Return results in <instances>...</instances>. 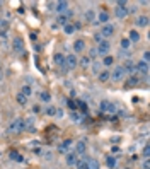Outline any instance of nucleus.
<instances>
[{
    "label": "nucleus",
    "instance_id": "ea45409f",
    "mask_svg": "<svg viewBox=\"0 0 150 169\" xmlns=\"http://www.w3.org/2000/svg\"><path fill=\"white\" fill-rule=\"evenodd\" d=\"M138 80H140V79H138V75H131V77H130V80H128V85L138 84Z\"/></svg>",
    "mask_w": 150,
    "mask_h": 169
},
{
    "label": "nucleus",
    "instance_id": "bb28decb",
    "mask_svg": "<svg viewBox=\"0 0 150 169\" xmlns=\"http://www.w3.org/2000/svg\"><path fill=\"white\" fill-rule=\"evenodd\" d=\"M91 67H92V72H94V74L97 75V74L101 72V67H102V63L96 60V62H92V63H91Z\"/></svg>",
    "mask_w": 150,
    "mask_h": 169
},
{
    "label": "nucleus",
    "instance_id": "b1692460",
    "mask_svg": "<svg viewBox=\"0 0 150 169\" xmlns=\"http://www.w3.org/2000/svg\"><path fill=\"white\" fill-rule=\"evenodd\" d=\"M70 120H72L73 123H82V121H84V115H79L77 111H72V113H70Z\"/></svg>",
    "mask_w": 150,
    "mask_h": 169
},
{
    "label": "nucleus",
    "instance_id": "37998d69",
    "mask_svg": "<svg viewBox=\"0 0 150 169\" xmlns=\"http://www.w3.org/2000/svg\"><path fill=\"white\" fill-rule=\"evenodd\" d=\"M55 116H56V118H63V109H61V108H56Z\"/></svg>",
    "mask_w": 150,
    "mask_h": 169
},
{
    "label": "nucleus",
    "instance_id": "aec40b11",
    "mask_svg": "<svg viewBox=\"0 0 150 169\" xmlns=\"http://www.w3.org/2000/svg\"><path fill=\"white\" fill-rule=\"evenodd\" d=\"M0 44L5 50L9 48V34H7V31H0Z\"/></svg>",
    "mask_w": 150,
    "mask_h": 169
},
{
    "label": "nucleus",
    "instance_id": "4468645a",
    "mask_svg": "<svg viewBox=\"0 0 150 169\" xmlns=\"http://www.w3.org/2000/svg\"><path fill=\"white\" fill-rule=\"evenodd\" d=\"M135 26L137 27H147L149 26V17L147 15H138L135 19Z\"/></svg>",
    "mask_w": 150,
    "mask_h": 169
},
{
    "label": "nucleus",
    "instance_id": "c85d7f7f",
    "mask_svg": "<svg viewBox=\"0 0 150 169\" xmlns=\"http://www.w3.org/2000/svg\"><path fill=\"white\" fill-rule=\"evenodd\" d=\"M101 63H102L104 67H111V65L114 63V58H113V56H109V55H106V56H104V60H102Z\"/></svg>",
    "mask_w": 150,
    "mask_h": 169
},
{
    "label": "nucleus",
    "instance_id": "1a4fd4ad",
    "mask_svg": "<svg viewBox=\"0 0 150 169\" xmlns=\"http://www.w3.org/2000/svg\"><path fill=\"white\" fill-rule=\"evenodd\" d=\"M114 31H116V29H114V26L108 22V24H104V26H102V29H101L99 32L102 34V38H111V36L114 34Z\"/></svg>",
    "mask_w": 150,
    "mask_h": 169
},
{
    "label": "nucleus",
    "instance_id": "0eeeda50",
    "mask_svg": "<svg viewBox=\"0 0 150 169\" xmlns=\"http://www.w3.org/2000/svg\"><path fill=\"white\" fill-rule=\"evenodd\" d=\"M77 65H79V60H77V56H75L73 53H70L68 56H65V63H63V68H67V70H73Z\"/></svg>",
    "mask_w": 150,
    "mask_h": 169
},
{
    "label": "nucleus",
    "instance_id": "dca6fc26",
    "mask_svg": "<svg viewBox=\"0 0 150 169\" xmlns=\"http://www.w3.org/2000/svg\"><path fill=\"white\" fill-rule=\"evenodd\" d=\"M85 169H99V162L92 157H85Z\"/></svg>",
    "mask_w": 150,
    "mask_h": 169
},
{
    "label": "nucleus",
    "instance_id": "f704fd0d",
    "mask_svg": "<svg viewBox=\"0 0 150 169\" xmlns=\"http://www.w3.org/2000/svg\"><path fill=\"white\" fill-rule=\"evenodd\" d=\"M20 94H24L26 97H29V96L32 94V89H31V85H27V84H26V85L22 87V92H20Z\"/></svg>",
    "mask_w": 150,
    "mask_h": 169
},
{
    "label": "nucleus",
    "instance_id": "4be33fe9",
    "mask_svg": "<svg viewBox=\"0 0 150 169\" xmlns=\"http://www.w3.org/2000/svg\"><path fill=\"white\" fill-rule=\"evenodd\" d=\"M53 62H55V65H56V67H63V63H65V56H63L61 53H55Z\"/></svg>",
    "mask_w": 150,
    "mask_h": 169
},
{
    "label": "nucleus",
    "instance_id": "a19ab883",
    "mask_svg": "<svg viewBox=\"0 0 150 169\" xmlns=\"http://www.w3.org/2000/svg\"><path fill=\"white\" fill-rule=\"evenodd\" d=\"M75 103H77V106H79L82 111H87V103H85V101H75Z\"/></svg>",
    "mask_w": 150,
    "mask_h": 169
},
{
    "label": "nucleus",
    "instance_id": "f03ea898",
    "mask_svg": "<svg viewBox=\"0 0 150 169\" xmlns=\"http://www.w3.org/2000/svg\"><path fill=\"white\" fill-rule=\"evenodd\" d=\"M118 7L114 9V14H116V17L118 19H125V17H128V3L126 2H123V0H120L118 3H116Z\"/></svg>",
    "mask_w": 150,
    "mask_h": 169
},
{
    "label": "nucleus",
    "instance_id": "6e6552de",
    "mask_svg": "<svg viewBox=\"0 0 150 169\" xmlns=\"http://www.w3.org/2000/svg\"><path fill=\"white\" fill-rule=\"evenodd\" d=\"M12 50H14L17 55H22V53H24V41H22L20 36H15V38L12 39Z\"/></svg>",
    "mask_w": 150,
    "mask_h": 169
},
{
    "label": "nucleus",
    "instance_id": "f257e3e1",
    "mask_svg": "<svg viewBox=\"0 0 150 169\" xmlns=\"http://www.w3.org/2000/svg\"><path fill=\"white\" fill-rule=\"evenodd\" d=\"M125 77H126V74H125L123 67H121V65H118V67H114V70L111 72V75H109V80H111V82H121Z\"/></svg>",
    "mask_w": 150,
    "mask_h": 169
},
{
    "label": "nucleus",
    "instance_id": "c756f323",
    "mask_svg": "<svg viewBox=\"0 0 150 169\" xmlns=\"http://www.w3.org/2000/svg\"><path fill=\"white\" fill-rule=\"evenodd\" d=\"M15 101H17L20 106H26V104H27V97H26L24 94H17V96H15Z\"/></svg>",
    "mask_w": 150,
    "mask_h": 169
},
{
    "label": "nucleus",
    "instance_id": "e433bc0d",
    "mask_svg": "<svg viewBox=\"0 0 150 169\" xmlns=\"http://www.w3.org/2000/svg\"><path fill=\"white\" fill-rule=\"evenodd\" d=\"M9 27V21L7 19H0V31H7Z\"/></svg>",
    "mask_w": 150,
    "mask_h": 169
},
{
    "label": "nucleus",
    "instance_id": "6ab92c4d",
    "mask_svg": "<svg viewBox=\"0 0 150 169\" xmlns=\"http://www.w3.org/2000/svg\"><path fill=\"white\" fill-rule=\"evenodd\" d=\"M85 147H87V145H85V140H79V142L75 144V154H80V156H82V154L85 152Z\"/></svg>",
    "mask_w": 150,
    "mask_h": 169
},
{
    "label": "nucleus",
    "instance_id": "9b49d317",
    "mask_svg": "<svg viewBox=\"0 0 150 169\" xmlns=\"http://www.w3.org/2000/svg\"><path fill=\"white\" fill-rule=\"evenodd\" d=\"M68 7H70V3L65 2V0H61V2H55V3H53V9H55L58 14H63L65 10H68Z\"/></svg>",
    "mask_w": 150,
    "mask_h": 169
},
{
    "label": "nucleus",
    "instance_id": "864d4df0",
    "mask_svg": "<svg viewBox=\"0 0 150 169\" xmlns=\"http://www.w3.org/2000/svg\"><path fill=\"white\" fill-rule=\"evenodd\" d=\"M2 79H3V72H2V68H0V82H2Z\"/></svg>",
    "mask_w": 150,
    "mask_h": 169
},
{
    "label": "nucleus",
    "instance_id": "a211bd4d",
    "mask_svg": "<svg viewBox=\"0 0 150 169\" xmlns=\"http://www.w3.org/2000/svg\"><path fill=\"white\" fill-rule=\"evenodd\" d=\"M84 21H85V22H94V21H96V12L91 10V9L85 10V12H84Z\"/></svg>",
    "mask_w": 150,
    "mask_h": 169
},
{
    "label": "nucleus",
    "instance_id": "423d86ee",
    "mask_svg": "<svg viewBox=\"0 0 150 169\" xmlns=\"http://www.w3.org/2000/svg\"><path fill=\"white\" fill-rule=\"evenodd\" d=\"M109 50H111V43H109L108 39L101 41V43L97 44V48H96L97 55H101V56H106V55H109Z\"/></svg>",
    "mask_w": 150,
    "mask_h": 169
},
{
    "label": "nucleus",
    "instance_id": "c9c22d12",
    "mask_svg": "<svg viewBox=\"0 0 150 169\" xmlns=\"http://www.w3.org/2000/svg\"><path fill=\"white\" fill-rule=\"evenodd\" d=\"M75 166H77V169H85V157L84 159H77Z\"/></svg>",
    "mask_w": 150,
    "mask_h": 169
},
{
    "label": "nucleus",
    "instance_id": "20e7f679",
    "mask_svg": "<svg viewBox=\"0 0 150 169\" xmlns=\"http://www.w3.org/2000/svg\"><path fill=\"white\" fill-rule=\"evenodd\" d=\"M99 108H101V111H102V113H108V115H114V113H118L116 104H114V103H111V101H101Z\"/></svg>",
    "mask_w": 150,
    "mask_h": 169
},
{
    "label": "nucleus",
    "instance_id": "de8ad7c7",
    "mask_svg": "<svg viewBox=\"0 0 150 169\" xmlns=\"http://www.w3.org/2000/svg\"><path fill=\"white\" fill-rule=\"evenodd\" d=\"M149 58H150L149 51H145V53H143V62H145V63H149Z\"/></svg>",
    "mask_w": 150,
    "mask_h": 169
},
{
    "label": "nucleus",
    "instance_id": "a18cd8bd",
    "mask_svg": "<svg viewBox=\"0 0 150 169\" xmlns=\"http://www.w3.org/2000/svg\"><path fill=\"white\" fill-rule=\"evenodd\" d=\"M96 56H97V51H96V48H92L89 51V58H96Z\"/></svg>",
    "mask_w": 150,
    "mask_h": 169
},
{
    "label": "nucleus",
    "instance_id": "9d476101",
    "mask_svg": "<svg viewBox=\"0 0 150 169\" xmlns=\"http://www.w3.org/2000/svg\"><path fill=\"white\" fill-rule=\"evenodd\" d=\"M135 74H138V75H149V63L138 62L135 65Z\"/></svg>",
    "mask_w": 150,
    "mask_h": 169
},
{
    "label": "nucleus",
    "instance_id": "2f4dec72",
    "mask_svg": "<svg viewBox=\"0 0 150 169\" xmlns=\"http://www.w3.org/2000/svg\"><path fill=\"white\" fill-rule=\"evenodd\" d=\"M63 31H65V34H73V32H75V27H73V24L68 22V24L63 26Z\"/></svg>",
    "mask_w": 150,
    "mask_h": 169
},
{
    "label": "nucleus",
    "instance_id": "393cba45",
    "mask_svg": "<svg viewBox=\"0 0 150 169\" xmlns=\"http://www.w3.org/2000/svg\"><path fill=\"white\" fill-rule=\"evenodd\" d=\"M70 145H72V140H65L63 144H60L58 145V152H68V149H70Z\"/></svg>",
    "mask_w": 150,
    "mask_h": 169
},
{
    "label": "nucleus",
    "instance_id": "2eb2a0df",
    "mask_svg": "<svg viewBox=\"0 0 150 169\" xmlns=\"http://www.w3.org/2000/svg\"><path fill=\"white\" fill-rule=\"evenodd\" d=\"M84 50H85V41L84 39H77L73 43V51L75 53H84Z\"/></svg>",
    "mask_w": 150,
    "mask_h": 169
},
{
    "label": "nucleus",
    "instance_id": "5701e85b",
    "mask_svg": "<svg viewBox=\"0 0 150 169\" xmlns=\"http://www.w3.org/2000/svg\"><path fill=\"white\" fill-rule=\"evenodd\" d=\"M109 75H111L109 70H101V72L97 74V79H99L101 82H108V80H109Z\"/></svg>",
    "mask_w": 150,
    "mask_h": 169
},
{
    "label": "nucleus",
    "instance_id": "8fccbe9b",
    "mask_svg": "<svg viewBox=\"0 0 150 169\" xmlns=\"http://www.w3.org/2000/svg\"><path fill=\"white\" fill-rule=\"evenodd\" d=\"M67 104H68L72 109H75V106H77V104H75V101H67Z\"/></svg>",
    "mask_w": 150,
    "mask_h": 169
},
{
    "label": "nucleus",
    "instance_id": "79ce46f5",
    "mask_svg": "<svg viewBox=\"0 0 150 169\" xmlns=\"http://www.w3.org/2000/svg\"><path fill=\"white\" fill-rule=\"evenodd\" d=\"M43 157H44L46 161H51V159H53V152H50V150H46V152H43Z\"/></svg>",
    "mask_w": 150,
    "mask_h": 169
},
{
    "label": "nucleus",
    "instance_id": "49530a36",
    "mask_svg": "<svg viewBox=\"0 0 150 169\" xmlns=\"http://www.w3.org/2000/svg\"><path fill=\"white\" fill-rule=\"evenodd\" d=\"M142 169H150V162H149V159H145V161L142 162Z\"/></svg>",
    "mask_w": 150,
    "mask_h": 169
},
{
    "label": "nucleus",
    "instance_id": "f3484780",
    "mask_svg": "<svg viewBox=\"0 0 150 169\" xmlns=\"http://www.w3.org/2000/svg\"><path fill=\"white\" fill-rule=\"evenodd\" d=\"M65 162H67L68 166H75V162H77V154H73V152H67V156H65Z\"/></svg>",
    "mask_w": 150,
    "mask_h": 169
},
{
    "label": "nucleus",
    "instance_id": "3c124183",
    "mask_svg": "<svg viewBox=\"0 0 150 169\" xmlns=\"http://www.w3.org/2000/svg\"><path fill=\"white\" fill-rule=\"evenodd\" d=\"M36 145H39V142H38V140H32V142H31V147H36Z\"/></svg>",
    "mask_w": 150,
    "mask_h": 169
},
{
    "label": "nucleus",
    "instance_id": "09e8293b",
    "mask_svg": "<svg viewBox=\"0 0 150 169\" xmlns=\"http://www.w3.org/2000/svg\"><path fill=\"white\" fill-rule=\"evenodd\" d=\"M120 56H130V51H125V50H121V51H120Z\"/></svg>",
    "mask_w": 150,
    "mask_h": 169
},
{
    "label": "nucleus",
    "instance_id": "473e14b6",
    "mask_svg": "<svg viewBox=\"0 0 150 169\" xmlns=\"http://www.w3.org/2000/svg\"><path fill=\"white\" fill-rule=\"evenodd\" d=\"M130 46H131L130 39H128V38H123V39H121V48H123L125 51H130Z\"/></svg>",
    "mask_w": 150,
    "mask_h": 169
},
{
    "label": "nucleus",
    "instance_id": "cd10ccee",
    "mask_svg": "<svg viewBox=\"0 0 150 169\" xmlns=\"http://www.w3.org/2000/svg\"><path fill=\"white\" fill-rule=\"evenodd\" d=\"M10 161H15V162H24V157H22L19 152H10Z\"/></svg>",
    "mask_w": 150,
    "mask_h": 169
},
{
    "label": "nucleus",
    "instance_id": "39448f33",
    "mask_svg": "<svg viewBox=\"0 0 150 169\" xmlns=\"http://www.w3.org/2000/svg\"><path fill=\"white\" fill-rule=\"evenodd\" d=\"M72 15H73V10H72V9L65 10L63 14H58V15H56V26H65V24H68V21H70Z\"/></svg>",
    "mask_w": 150,
    "mask_h": 169
},
{
    "label": "nucleus",
    "instance_id": "58836bf2",
    "mask_svg": "<svg viewBox=\"0 0 150 169\" xmlns=\"http://www.w3.org/2000/svg\"><path fill=\"white\" fill-rule=\"evenodd\" d=\"M55 111H56V108H53V106L44 108V113H46V115H50V116H55Z\"/></svg>",
    "mask_w": 150,
    "mask_h": 169
},
{
    "label": "nucleus",
    "instance_id": "5fc2aeb1",
    "mask_svg": "<svg viewBox=\"0 0 150 169\" xmlns=\"http://www.w3.org/2000/svg\"><path fill=\"white\" fill-rule=\"evenodd\" d=\"M0 62H2V60H0Z\"/></svg>",
    "mask_w": 150,
    "mask_h": 169
},
{
    "label": "nucleus",
    "instance_id": "7c9ffc66",
    "mask_svg": "<svg viewBox=\"0 0 150 169\" xmlns=\"http://www.w3.org/2000/svg\"><path fill=\"white\" fill-rule=\"evenodd\" d=\"M106 164H108V168H116V157H113V156H108L106 157Z\"/></svg>",
    "mask_w": 150,
    "mask_h": 169
},
{
    "label": "nucleus",
    "instance_id": "f8f14e48",
    "mask_svg": "<svg viewBox=\"0 0 150 169\" xmlns=\"http://www.w3.org/2000/svg\"><path fill=\"white\" fill-rule=\"evenodd\" d=\"M121 67H123V70H125L126 75H133V74H135V63H133L131 60H126L125 65H121Z\"/></svg>",
    "mask_w": 150,
    "mask_h": 169
},
{
    "label": "nucleus",
    "instance_id": "ddd939ff",
    "mask_svg": "<svg viewBox=\"0 0 150 169\" xmlns=\"http://www.w3.org/2000/svg\"><path fill=\"white\" fill-rule=\"evenodd\" d=\"M96 21H97V24H102V26H104V24H108V21H109V14L102 10V12H99V14L96 15Z\"/></svg>",
    "mask_w": 150,
    "mask_h": 169
},
{
    "label": "nucleus",
    "instance_id": "72a5a7b5",
    "mask_svg": "<svg viewBox=\"0 0 150 169\" xmlns=\"http://www.w3.org/2000/svg\"><path fill=\"white\" fill-rule=\"evenodd\" d=\"M39 99H41L43 103H50V101H51V96H50V92H46V91H43V92L39 94Z\"/></svg>",
    "mask_w": 150,
    "mask_h": 169
},
{
    "label": "nucleus",
    "instance_id": "a878e982",
    "mask_svg": "<svg viewBox=\"0 0 150 169\" xmlns=\"http://www.w3.org/2000/svg\"><path fill=\"white\" fill-rule=\"evenodd\" d=\"M91 63H92V62H91V58H89V56H82V58L79 60V65H80L82 68H89V67H91Z\"/></svg>",
    "mask_w": 150,
    "mask_h": 169
},
{
    "label": "nucleus",
    "instance_id": "7ed1b4c3",
    "mask_svg": "<svg viewBox=\"0 0 150 169\" xmlns=\"http://www.w3.org/2000/svg\"><path fill=\"white\" fill-rule=\"evenodd\" d=\"M9 132L10 133H20V132H24V120H20V118L12 120L10 125H9Z\"/></svg>",
    "mask_w": 150,
    "mask_h": 169
},
{
    "label": "nucleus",
    "instance_id": "4c0bfd02",
    "mask_svg": "<svg viewBox=\"0 0 150 169\" xmlns=\"http://www.w3.org/2000/svg\"><path fill=\"white\" fill-rule=\"evenodd\" d=\"M94 41H96L97 44H99L101 41H104V38H102V34H101L99 31H97V32H94Z\"/></svg>",
    "mask_w": 150,
    "mask_h": 169
},
{
    "label": "nucleus",
    "instance_id": "412c9836",
    "mask_svg": "<svg viewBox=\"0 0 150 169\" xmlns=\"http://www.w3.org/2000/svg\"><path fill=\"white\" fill-rule=\"evenodd\" d=\"M128 34H130V36H128V39H130V43H138V41H140V32H138L137 29H133V31H130Z\"/></svg>",
    "mask_w": 150,
    "mask_h": 169
},
{
    "label": "nucleus",
    "instance_id": "c03bdc74",
    "mask_svg": "<svg viewBox=\"0 0 150 169\" xmlns=\"http://www.w3.org/2000/svg\"><path fill=\"white\" fill-rule=\"evenodd\" d=\"M149 154H150V149H149V145H145V147H143V157L149 159Z\"/></svg>",
    "mask_w": 150,
    "mask_h": 169
},
{
    "label": "nucleus",
    "instance_id": "603ef678",
    "mask_svg": "<svg viewBox=\"0 0 150 169\" xmlns=\"http://www.w3.org/2000/svg\"><path fill=\"white\" fill-rule=\"evenodd\" d=\"M111 142H114V144H116V142H120V137H113V139H111Z\"/></svg>",
    "mask_w": 150,
    "mask_h": 169
}]
</instances>
